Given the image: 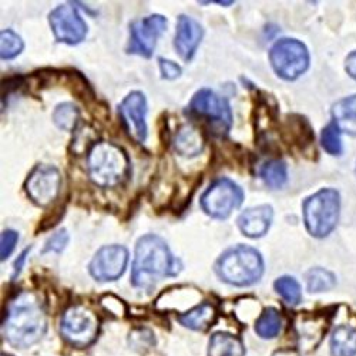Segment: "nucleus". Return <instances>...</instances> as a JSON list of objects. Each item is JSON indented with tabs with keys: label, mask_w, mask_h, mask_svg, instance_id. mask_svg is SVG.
Returning a JSON list of instances; mask_svg holds the SVG:
<instances>
[{
	"label": "nucleus",
	"mask_w": 356,
	"mask_h": 356,
	"mask_svg": "<svg viewBox=\"0 0 356 356\" xmlns=\"http://www.w3.org/2000/svg\"><path fill=\"white\" fill-rule=\"evenodd\" d=\"M53 123L63 131H74L80 124V110L73 103L58 104L53 111Z\"/></svg>",
	"instance_id": "a878e982"
},
{
	"label": "nucleus",
	"mask_w": 356,
	"mask_h": 356,
	"mask_svg": "<svg viewBox=\"0 0 356 356\" xmlns=\"http://www.w3.org/2000/svg\"><path fill=\"white\" fill-rule=\"evenodd\" d=\"M334 123L341 131L356 136V95L339 100L334 108Z\"/></svg>",
	"instance_id": "412c9836"
},
{
	"label": "nucleus",
	"mask_w": 356,
	"mask_h": 356,
	"mask_svg": "<svg viewBox=\"0 0 356 356\" xmlns=\"http://www.w3.org/2000/svg\"><path fill=\"white\" fill-rule=\"evenodd\" d=\"M321 143L326 153L332 156H339L342 153V141H341V130L335 123H331L322 130Z\"/></svg>",
	"instance_id": "7c9ffc66"
},
{
	"label": "nucleus",
	"mask_w": 356,
	"mask_h": 356,
	"mask_svg": "<svg viewBox=\"0 0 356 356\" xmlns=\"http://www.w3.org/2000/svg\"><path fill=\"white\" fill-rule=\"evenodd\" d=\"M51 32L58 43L79 44L87 36V24L73 3H63L49 15Z\"/></svg>",
	"instance_id": "9b49d317"
},
{
	"label": "nucleus",
	"mask_w": 356,
	"mask_h": 356,
	"mask_svg": "<svg viewBox=\"0 0 356 356\" xmlns=\"http://www.w3.org/2000/svg\"><path fill=\"white\" fill-rule=\"evenodd\" d=\"M270 62L284 80H296L309 66L307 46L296 39H281L270 50Z\"/></svg>",
	"instance_id": "6e6552de"
},
{
	"label": "nucleus",
	"mask_w": 356,
	"mask_h": 356,
	"mask_svg": "<svg viewBox=\"0 0 356 356\" xmlns=\"http://www.w3.org/2000/svg\"><path fill=\"white\" fill-rule=\"evenodd\" d=\"M147 110V99L141 92H131L118 106V113L129 136L138 144H144L148 134Z\"/></svg>",
	"instance_id": "4468645a"
},
{
	"label": "nucleus",
	"mask_w": 356,
	"mask_h": 356,
	"mask_svg": "<svg viewBox=\"0 0 356 356\" xmlns=\"http://www.w3.org/2000/svg\"><path fill=\"white\" fill-rule=\"evenodd\" d=\"M275 291L281 298L289 305H298L302 301L301 285L292 277H281L274 284Z\"/></svg>",
	"instance_id": "cd10ccee"
},
{
	"label": "nucleus",
	"mask_w": 356,
	"mask_h": 356,
	"mask_svg": "<svg viewBox=\"0 0 356 356\" xmlns=\"http://www.w3.org/2000/svg\"><path fill=\"white\" fill-rule=\"evenodd\" d=\"M69 244V232L67 229H58L56 234H53L50 238L46 241L42 254L53 252V254H62L65 248Z\"/></svg>",
	"instance_id": "2f4dec72"
},
{
	"label": "nucleus",
	"mask_w": 356,
	"mask_h": 356,
	"mask_svg": "<svg viewBox=\"0 0 356 356\" xmlns=\"http://www.w3.org/2000/svg\"><path fill=\"white\" fill-rule=\"evenodd\" d=\"M167 17L163 15H150L130 24V42L127 53L150 58L154 53L157 40L165 32Z\"/></svg>",
	"instance_id": "9d476101"
},
{
	"label": "nucleus",
	"mask_w": 356,
	"mask_h": 356,
	"mask_svg": "<svg viewBox=\"0 0 356 356\" xmlns=\"http://www.w3.org/2000/svg\"><path fill=\"white\" fill-rule=\"evenodd\" d=\"M2 356H9V355H2Z\"/></svg>",
	"instance_id": "4c0bfd02"
},
{
	"label": "nucleus",
	"mask_w": 356,
	"mask_h": 356,
	"mask_svg": "<svg viewBox=\"0 0 356 356\" xmlns=\"http://www.w3.org/2000/svg\"><path fill=\"white\" fill-rule=\"evenodd\" d=\"M308 291L312 293L330 291L337 285V278L332 273L323 268H312L307 274Z\"/></svg>",
	"instance_id": "c756f323"
},
{
	"label": "nucleus",
	"mask_w": 356,
	"mask_h": 356,
	"mask_svg": "<svg viewBox=\"0 0 356 356\" xmlns=\"http://www.w3.org/2000/svg\"><path fill=\"white\" fill-rule=\"evenodd\" d=\"M181 270V261L172 255L161 236L147 234L137 241L131 270V284L136 288L150 289L163 278L177 277Z\"/></svg>",
	"instance_id": "f03ea898"
},
{
	"label": "nucleus",
	"mask_w": 356,
	"mask_h": 356,
	"mask_svg": "<svg viewBox=\"0 0 356 356\" xmlns=\"http://www.w3.org/2000/svg\"><path fill=\"white\" fill-rule=\"evenodd\" d=\"M100 321L93 309L86 305H72L60 321L62 337L74 348L90 346L99 335Z\"/></svg>",
	"instance_id": "423d86ee"
},
{
	"label": "nucleus",
	"mask_w": 356,
	"mask_h": 356,
	"mask_svg": "<svg viewBox=\"0 0 356 356\" xmlns=\"http://www.w3.org/2000/svg\"><path fill=\"white\" fill-rule=\"evenodd\" d=\"M281 330H282V318L275 308L264 309L255 322V332L262 339H273L278 337Z\"/></svg>",
	"instance_id": "5701e85b"
},
{
	"label": "nucleus",
	"mask_w": 356,
	"mask_h": 356,
	"mask_svg": "<svg viewBox=\"0 0 356 356\" xmlns=\"http://www.w3.org/2000/svg\"><path fill=\"white\" fill-rule=\"evenodd\" d=\"M31 247L29 248H26L19 257H17V259H16V262H15V271H13V275H12V278L13 280H16L17 277H19V274L22 273V270H23V266H24V262H26V259H27V255H29V252H31Z\"/></svg>",
	"instance_id": "c9c22d12"
},
{
	"label": "nucleus",
	"mask_w": 356,
	"mask_h": 356,
	"mask_svg": "<svg viewBox=\"0 0 356 356\" xmlns=\"http://www.w3.org/2000/svg\"><path fill=\"white\" fill-rule=\"evenodd\" d=\"M129 257V250L123 245H106L93 257L88 273L99 282L117 281L127 270Z\"/></svg>",
	"instance_id": "ddd939ff"
},
{
	"label": "nucleus",
	"mask_w": 356,
	"mask_h": 356,
	"mask_svg": "<svg viewBox=\"0 0 356 356\" xmlns=\"http://www.w3.org/2000/svg\"><path fill=\"white\" fill-rule=\"evenodd\" d=\"M172 145L178 156L184 159H194L204 152L205 140L198 127L193 124H184L177 130Z\"/></svg>",
	"instance_id": "f3484780"
},
{
	"label": "nucleus",
	"mask_w": 356,
	"mask_h": 356,
	"mask_svg": "<svg viewBox=\"0 0 356 356\" xmlns=\"http://www.w3.org/2000/svg\"><path fill=\"white\" fill-rule=\"evenodd\" d=\"M295 331L301 348L312 349L321 342L322 335L326 331V321L318 315H301L295 321Z\"/></svg>",
	"instance_id": "a211bd4d"
},
{
	"label": "nucleus",
	"mask_w": 356,
	"mask_h": 356,
	"mask_svg": "<svg viewBox=\"0 0 356 356\" xmlns=\"http://www.w3.org/2000/svg\"><path fill=\"white\" fill-rule=\"evenodd\" d=\"M87 172L100 188L122 186L130 175V159L120 145L99 141L87 154Z\"/></svg>",
	"instance_id": "7ed1b4c3"
},
{
	"label": "nucleus",
	"mask_w": 356,
	"mask_h": 356,
	"mask_svg": "<svg viewBox=\"0 0 356 356\" xmlns=\"http://www.w3.org/2000/svg\"><path fill=\"white\" fill-rule=\"evenodd\" d=\"M62 174L53 165H38L29 174L24 190L27 197L39 207L50 205L60 194Z\"/></svg>",
	"instance_id": "f8f14e48"
},
{
	"label": "nucleus",
	"mask_w": 356,
	"mask_h": 356,
	"mask_svg": "<svg viewBox=\"0 0 356 356\" xmlns=\"http://www.w3.org/2000/svg\"><path fill=\"white\" fill-rule=\"evenodd\" d=\"M24 49V43L22 38L13 32L12 29H6V31L0 32V57L3 60H12V58L17 57Z\"/></svg>",
	"instance_id": "c85d7f7f"
},
{
	"label": "nucleus",
	"mask_w": 356,
	"mask_h": 356,
	"mask_svg": "<svg viewBox=\"0 0 356 356\" xmlns=\"http://www.w3.org/2000/svg\"><path fill=\"white\" fill-rule=\"evenodd\" d=\"M274 218V210L271 205H257L247 209L236 220L240 231L248 238H261L270 231Z\"/></svg>",
	"instance_id": "dca6fc26"
},
{
	"label": "nucleus",
	"mask_w": 356,
	"mask_h": 356,
	"mask_svg": "<svg viewBox=\"0 0 356 356\" xmlns=\"http://www.w3.org/2000/svg\"><path fill=\"white\" fill-rule=\"evenodd\" d=\"M73 133L74 136H73L70 148L76 156H81V154L87 156L90 153L92 148L96 145V143H99L96 140L95 130L87 124H79V127Z\"/></svg>",
	"instance_id": "bb28decb"
},
{
	"label": "nucleus",
	"mask_w": 356,
	"mask_h": 356,
	"mask_svg": "<svg viewBox=\"0 0 356 356\" xmlns=\"http://www.w3.org/2000/svg\"><path fill=\"white\" fill-rule=\"evenodd\" d=\"M285 133L289 136V140L293 144H298L301 148L309 145L314 140L312 130L301 115H289L285 123Z\"/></svg>",
	"instance_id": "393cba45"
},
{
	"label": "nucleus",
	"mask_w": 356,
	"mask_h": 356,
	"mask_svg": "<svg viewBox=\"0 0 356 356\" xmlns=\"http://www.w3.org/2000/svg\"><path fill=\"white\" fill-rule=\"evenodd\" d=\"M259 177L265 186L278 190L288 181V168L282 160H270L262 164L259 168Z\"/></svg>",
	"instance_id": "b1692460"
},
{
	"label": "nucleus",
	"mask_w": 356,
	"mask_h": 356,
	"mask_svg": "<svg viewBox=\"0 0 356 356\" xmlns=\"http://www.w3.org/2000/svg\"><path fill=\"white\" fill-rule=\"evenodd\" d=\"M3 335L16 348H29L39 342L47 330V314L40 296L32 291H22L9 302Z\"/></svg>",
	"instance_id": "f257e3e1"
},
{
	"label": "nucleus",
	"mask_w": 356,
	"mask_h": 356,
	"mask_svg": "<svg viewBox=\"0 0 356 356\" xmlns=\"http://www.w3.org/2000/svg\"><path fill=\"white\" fill-rule=\"evenodd\" d=\"M217 316V308L211 302H202L200 305H195L190 311L181 314L178 316V321L188 330L204 332L216 323Z\"/></svg>",
	"instance_id": "6ab92c4d"
},
{
	"label": "nucleus",
	"mask_w": 356,
	"mask_h": 356,
	"mask_svg": "<svg viewBox=\"0 0 356 356\" xmlns=\"http://www.w3.org/2000/svg\"><path fill=\"white\" fill-rule=\"evenodd\" d=\"M341 200L338 191L323 188L304 202V221L307 229L316 238H325L337 227Z\"/></svg>",
	"instance_id": "39448f33"
},
{
	"label": "nucleus",
	"mask_w": 356,
	"mask_h": 356,
	"mask_svg": "<svg viewBox=\"0 0 356 356\" xmlns=\"http://www.w3.org/2000/svg\"><path fill=\"white\" fill-rule=\"evenodd\" d=\"M159 66H160V72H161V77L165 80H174L181 76L183 70L181 67L178 66L177 63L168 60V58L160 57L159 58Z\"/></svg>",
	"instance_id": "72a5a7b5"
},
{
	"label": "nucleus",
	"mask_w": 356,
	"mask_h": 356,
	"mask_svg": "<svg viewBox=\"0 0 356 356\" xmlns=\"http://www.w3.org/2000/svg\"><path fill=\"white\" fill-rule=\"evenodd\" d=\"M204 38L202 26L187 15H180L177 20L174 47L184 62H191Z\"/></svg>",
	"instance_id": "2eb2a0df"
},
{
	"label": "nucleus",
	"mask_w": 356,
	"mask_h": 356,
	"mask_svg": "<svg viewBox=\"0 0 356 356\" xmlns=\"http://www.w3.org/2000/svg\"><path fill=\"white\" fill-rule=\"evenodd\" d=\"M332 356H355L356 355V330L342 325L334 331L331 337Z\"/></svg>",
	"instance_id": "4be33fe9"
},
{
	"label": "nucleus",
	"mask_w": 356,
	"mask_h": 356,
	"mask_svg": "<svg viewBox=\"0 0 356 356\" xmlns=\"http://www.w3.org/2000/svg\"><path fill=\"white\" fill-rule=\"evenodd\" d=\"M346 72L352 79L356 80V51L350 53L346 58Z\"/></svg>",
	"instance_id": "e433bc0d"
},
{
	"label": "nucleus",
	"mask_w": 356,
	"mask_h": 356,
	"mask_svg": "<svg viewBox=\"0 0 356 356\" xmlns=\"http://www.w3.org/2000/svg\"><path fill=\"white\" fill-rule=\"evenodd\" d=\"M19 241V234L13 229H6L2 234V241H0V258L2 261L8 259L16 248Z\"/></svg>",
	"instance_id": "473e14b6"
},
{
	"label": "nucleus",
	"mask_w": 356,
	"mask_h": 356,
	"mask_svg": "<svg viewBox=\"0 0 356 356\" xmlns=\"http://www.w3.org/2000/svg\"><path fill=\"white\" fill-rule=\"evenodd\" d=\"M214 271L228 285L250 286L261 280L264 259L258 250L240 244L221 254L214 265Z\"/></svg>",
	"instance_id": "20e7f679"
},
{
	"label": "nucleus",
	"mask_w": 356,
	"mask_h": 356,
	"mask_svg": "<svg viewBox=\"0 0 356 356\" xmlns=\"http://www.w3.org/2000/svg\"><path fill=\"white\" fill-rule=\"evenodd\" d=\"M244 201L243 188L229 178H218L201 195L202 211L216 220H227Z\"/></svg>",
	"instance_id": "0eeeda50"
},
{
	"label": "nucleus",
	"mask_w": 356,
	"mask_h": 356,
	"mask_svg": "<svg viewBox=\"0 0 356 356\" xmlns=\"http://www.w3.org/2000/svg\"><path fill=\"white\" fill-rule=\"evenodd\" d=\"M190 111L207 118L214 133L227 136L232 127V111L227 99L218 96L210 88H201L190 102Z\"/></svg>",
	"instance_id": "1a4fd4ad"
},
{
	"label": "nucleus",
	"mask_w": 356,
	"mask_h": 356,
	"mask_svg": "<svg viewBox=\"0 0 356 356\" xmlns=\"http://www.w3.org/2000/svg\"><path fill=\"white\" fill-rule=\"evenodd\" d=\"M130 342L136 346V348H141V346H152L154 343V338H153V334L150 331L145 332V337H143V330H137L134 331L131 335H130Z\"/></svg>",
	"instance_id": "f704fd0d"
},
{
	"label": "nucleus",
	"mask_w": 356,
	"mask_h": 356,
	"mask_svg": "<svg viewBox=\"0 0 356 356\" xmlns=\"http://www.w3.org/2000/svg\"><path fill=\"white\" fill-rule=\"evenodd\" d=\"M245 348L240 338L228 332H216L210 338L209 356H244Z\"/></svg>",
	"instance_id": "aec40b11"
}]
</instances>
